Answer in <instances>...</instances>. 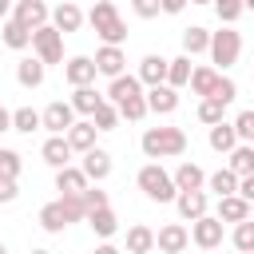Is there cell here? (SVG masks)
Masks as SVG:
<instances>
[{
  "label": "cell",
  "mask_w": 254,
  "mask_h": 254,
  "mask_svg": "<svg viewBox=\"0 0 254 254\" xmlns=\"http://www.w3.org/2000/svg\"><path fill=\"white\" fill-rule=\"evenodd\" d=\"M44 71H48V64H44L40 56L16 64V79H20V87H40V83H44Z\"/></svg>",
  "instance_id": "7402d4cb"
},
{
  "label": "cell",
  "mask_w": 254,
  "mask_h": 254,
  "mask_svg": "<svg viewBox=\"0 0 254 254\" xmlns=\"http://www.w3.org/2000/svg\"><path fill=\"white\" fill-rule=\"evenodd\" d=\"M230 171H234L238 179L254 175V143H238V147L230 151Z\"/></svg>",
  "instance_id": "f1b7e54d"
},
{
  "label": "cell",
  "mask_w": 254,
  "mask_h": 254,
  "mask_svg": "<svg viewBox=\"0 0 254 254\" xmlns=\"http://www.w3.org/2000/svg\"><path fill=\"white\" fill-rule=\"evenodd\" d=\"M222 115H226V103H222V99H214V95H206V99L198 103V119H202L206 127H214V123H222Z\"/></svg>",
  "instance_id": "8d00e7d4"
},
{
  "label": "cell",
  "mask_w": 254,
  "mask_h": 254,
  "mask_svg": "<svg viewBox=\"0 0 254 254\" xmlns=\"http://www.w3.org/2000/svg\"><path fill=\"white\" fill-rule=\"evenodd\" d=\"M32 48H36V56L44 64H60L64 60V32L56 24H44V28L32 32Z\"/></svg>",
  "instance_id": "5b68a950"
},
{
  "label": "cell",
  "mask_w": 254,
  "mask_h": 254,
  "mask_svg": "<svg viewBox=\"0 0 254 254\" xmlns=\"http://www.w3.org/2000/svg\"><path fill=\"white\" fill-rule=\"evenodd\" d=\"M147 107H151L155 115H171V111L179 107V87H171V83L151 87V91H147Z\"/></svg>",
  "instance_id": "5bb4252c"
},
{
  "label": "cell",
  "mask_w": 254,
  "mask_h": 254,
  "mask_svg": "<svg viewBox=\"0 0 254 254\" xmlns=\"http://www.w3.org/2000/svg\"><path fill=\"white\" fill-rule=\"evenodd\" d=\"M183 8H187V0H163V12H167V16H179Z\"/></svg>",
  "instance_id": "681fc988"
},
{
  "label": "cell",
  "mask_w": 254,
  "mask_h": 254,
  "mask_svg": "<svg viewBox=\"0 0 254 254\" xmlns=\"http://www.w3.org/2000/svg\"><path fill=\"white\" fill-rule=\"evenodd\" d=\"M40 155H44V163L56 167V171L67 167V163H71V143H67V135H52V139L40 147Z\"/></svg>",
  "instance_id": "9a60e30c"
},
{
  "label": "cell",
  "mask_w": 254,
  "mask_h": 254,
  "mask_svg": "<svg viewBox=\"0 0 254 254\" xmlns=\"http://www.w3.org/2000/svg\"><path fill=\"white\" fill-rule=\"evenodd\" d=\"M95 135H99V127H95L91 119H79V123L67 127V143H71V151H79V155L95 147Z\"/></svg>",
  "instance_id": "e0dca14e"
},
{
  "label": "cell",
  "mask_w": 254,
  "mask_h": 254,
  "mask_svg": "<svg viewBox=\"0 0 254 254\" xmlns=\"http://www.w3.org/2000/svg\"><path fill=\"white\" fill-rule=\"evenodd\" d=\"M218 218L238 226L242 218H250V202H246L242 194H222V198H218Z\"/></svg>",
  "instance_id": "ffe728a7"
},
{
  "label": "cell",
  "mask_w": 254,
  "mask_h": 254,
  "mask_svg": "<svg viewBox=\"0 0 254 254\" xmlns=\"http://www.w3.org/2000/svg\"><path fill=\"white\" fill-rule=\"evenodd\" d=\"M238 194H242L246 202H254V175H246V179H238Z\"/></svg>",
  "instance_id": "c3c4849f"
},
{
  "label": "cell",
  "mask_w": 254,
  "mask_h": 254,
  "mask_svg": "<svg viewBox=\"0 0 254 254\" xmlns=\"http://www.w3.org/2000/svg\"><path fill=\"white\" fill-rule=\"evenodd\" d=\"M95 67H99V75H107V79L123 75V67H127V56H123V48H119V44H103V48L95 52Z\"/></svg>",
  "instance_id": "8fae6325"
},
{
  "label": "cell",
  "mask_w": 254,
  "mask_h": 254,
  "mask_svg": "<svg viewBox=\"0 0 254 254\" xmlns=\"http://www.w3.org/2000/svg\"><path fill=\"white\" fill-rule=\"evenodd\" d=\"M83 175L87 179H95V183H103L107 175H111V155L103 151V147H91V151H83Z\"/></svg>",
  "instance_id": "2e32d148"
},
{
  "label": "cell",
  "mask_w": 254,
  "mask_h": 254,
  "mask_svg": "<svg viewBox=\"0 0 254 254\" xmlns=\"http://www.w3.org/2000/svg\"><path fill=\"white\" fill-rule=\"evenodd\" d=\"M99 103H107V99H103V95H99V91H95L91 83H87V87H75V91H71V107H75L79 115H87V119L95 115V107H99Z\"/></svg>",
  "instance_id": "d4e9b609"
},
{
  "label": "cell",
  "mask_w": 254,
  "mask_h": 254,
  "mask_svg": "<svg viewBox=\"0 0 254 254\" xmlns=\"http://www.w3.org/2000/svg\"><path fill=\"white\" fill-rule=\"evenodd\" d=\"M242 4H246V8H254V0H242Z\"/></svg>",
  "instance_id": "9f6ffc18"
},
{
  "label": "cell",
  "mask_w": 254,
  "mask_h": 254,
  "mask_svg": "<svg viewBox=\"0 0 254 254\" xmlns=\"http://www.w3.org/2000/svg\"><path fill=\"white\" fill-rule=\"evenodd\" d=\"M67 222H71V218H67V210H64V202H60V198H56V202H48V206L40 210V226H44L48 234H60Z\"/></svg>",
  "instance_id": "484cf974"
},
{
  "label": "cell",
  "mask_w": 254,
  "mask_h": 254,
  "mask_svg": "<svg viewBox=\"0 0 254 254\" xmlns=\"http://www.w3.org/2000/svg\"><path fill=\"white\" fill-rule=\"evenodd\" d=\"M95 75H99V67H95L91 56H71V60L64 64V79H67L71 87H87V83H95Z\"/></svg>",
  "instance_id": "ba28073f"
},
{
  "label": "cell",
  "mask_w": 254,
  "mask_h": 254,
  "mask_svg": "<svg viewBox=\"0 0 254 254\" xmlns=\"http://www.w3.org/2000/svg\"><path fill=\"white\" fill-rule=\"evenodd\" d=\"M234 250L254 254V218H242V222L234 226Z\"/></svg>",
  "instance_id": "74e56055"
},
{
  "label": "cell",
  "mask_w": 254,
  "mask_h": 254,
  "mask_svg": "<svg viewBox=\"0 0 254 254\" xmlns=\"http://www.w3.org/2000/svg\"><path fill=\"white\" fill-rule=\"evenodd\" d=\"M48 4L44 0H16V8H12V20H20L28 32H36V28H44L48 24Z\"/></svg>",
  "instance_id": "30bf717a"
},
{
  "label": "cell",
  "mask_w": 254,
  "mask_h": 254,
  "mask_svg": "<svg viewBox=\"0 0 254 254\" xmlns=\"http://www.w3.org/2000/svg\"><path fill=\"white\" fill-rule=\"evenodd\" d=\"M12 12V0H0V16H8Z\"/></svg>",
  "instance_id": "f5cc1de1"
},
{
  "label": "cell",
  "mask_w": 254,
  "mask_h": 254,
  "mask_svg": "<svg viewBox=\"0 0 254 254\" xmlns=\"http://www.w3.org/2000/svg\"><path fill=\"white\" fill-rule=\"evenodd\" d=\"M234 131L242 143H254V111H238L234 115Z\"/></svg>",
  "instance_id": "7bdbcfd3"
},
{
  "label": "cell",
  "mask_w": 254,
  "mask_h": 254,
  "mask_svg": "<svg viewBox=\"0 0 254 254\" xmlns=\"http://www.w3.org/2000/svg\"><path fill=\"white\" fill-rule=\"evenodd\" d=\"M238 56H242V36L226 24L222 32H210V60L218 64V67H230V64H238Z\"/></svg>",
  "instance_id": "277c9868"
},
{
  "label": "cell",
  "mask_w": 254,
  "mask_h": 254,
  "mask_svg": "<svg viewBox=\"0 0 254 254\" xmlns=\"http://www.w3.org/2000/svg\"><path fill=\"white\" fill-rule=\"evenodd\" d=\"M87 226H91L99 238H111V234L119 230V218H115V210H111V206H99V210H91V214H87Z\"/></svg>",
  "instance_id": "4316f807"
},
{
  "label": "cell",
  "mask_w": 254,
  "mask_h": 254,
  "mask_svg": "<svg viewBox=\"0 0 254 254\" xmlns=\"http://www.w3.org/2000/svg\"><path fill=\"white\" fill-rule=\"evenodd\" d=\"M91 4H95V0H91Z\"/></svg>",
  "instance_id": "94428289"
},
{
  "label": "cell",
  "mask_w": 254,
  "mask_h": 254,
  "mask_svg": "<svg viewBox=\"0 0 254 254\" xmlns=\"http://www.w3.org/2000/svg\"><path fill=\"white\" fill-rule=\"evenodd\" d=\"M135 183H139V190L151 198V202H175L179 198V187H175V175H167L159 163H147V167H139V175H135Z\"/></svg>",
  "instance_id": "3957f363"
},
{
  "label": "cell",
  "mask_w": 254,
  "mask_h": 254,
  "mask_svg": "<svg viewBox=\"0 0 254 254\" xmlns=\"http://www.w3.org/2000/svg\"><path fill=\"white\" fill-rule=\"evenodd\" d=\"M234 95H238V83H234L230 75H218V83H214V99H222V103H234Z\"/></svg>",
  "instance_id": "ee69618b"
},
{
  "label": "cell",
  "mask_w": 254,
  "mask_h": 254,
  "mask_svg": "<svg viewBox=\"0 0 254 254\" xmlns=\"http://www.w3.org/2000/svg\"><path fill=\"white\" fill-rule=\"evenodd\" d=\"M190 71H194V67H190V56L183 52V56L171 60V67H167V83H171V87H187V83H190Z\"/></svg>",
  "instance_id": "1f68e13d"
},
{
  "label": "cell",
  "mask_w": 254,
  "mask_h": 254,
  "mask_svg": "<svg viewBox=\"0 0 254 254\" xmlns=\"http://www.w3.org/2000/svg\"><path fill=\"white\" fill-rule=\"evenodd\" d=\"M183 52H187V56L210 52V32H206V28H198V24H194V28H187V32H183Z\"/></svg>",
  "instance_id": "4dcf8cb0"
},
{
  "label": "cell",
  "mask_w": 254,
  "mask_h": 254,
  "mask_svg": "<svg viewBox=\"0 0 254 254\" xmlns=\"http://www.w3.org/2000/svg\"><path fill=\"white\" fill-rule=\"evenodd\" d=\"M20 155L16 151H8V147H0V179H20Z\"/></svg>",
  "instance_id": "60d3db41"
},
{
  "label": "cell",
  "mask_w": 254,
  "mask_h": 254,
  "mask_svg": "<svg viewBox=\"0 0 254 254\" xmlns=\"http://www.w3.org/2000/svg\"><path fill=\"white\" fill-rule=\"evenodd\" d=\"M210 4H214V12H218V20H222V24H234V20L246 12V4H242V0H210Z\"/></svg>",
  "instance_id": "ab89813d"
},
{
  "label": "cell",
  "mask_w": 254,
  "mask_h": 254,
  "mask_svg": "<svg viewBox=\"0 0 254 254\" xmlns=\"http://www.w3.org/2000/svg\"><path fill=\"white\" fill-rule=\"evenodd\" d=\"M83 202H87V214H91V210L107 206V190H99V187H87V190H83Z\"/></svg>",
  "instance_id": "bcb514c9"
},
{
  "label": "cell",
  "mask_w": 254,
  "mask_h": 254,
  "mask_svg": "<svg viewBox=\"0 0 254 254\" xmlns=\"http://www.w3.org/2000/svg\"><path fill=\"white\" fill-rule=\"evenodd\" d=\"M20 194V187H16V179H0V202H12Z\"/></svg>",
  "instance_id": "7dc6e473"
},
{
  "label": "cell",
  "mask_w": 254,
  "mask_h": 254,
  "mask_svg": "<svg viewBox=\"0 0 254 254\" xmlns=\"http://www.w3.org/2000/svg\"><path fill=\"white\" fill-rule=\"evenodd\" d=\"M131 95H143V79H139V75H115L111 87H107V99H111V103H123V99H131Z\"/></svg>",
  "instance_id": "44dd1931"
},
{
  "label": "cell",
  "mask_w": 254,
  "mask_h": 254,
  "mask_svg": "<svg viewBox=\"0 0 254 254\" xmlns=\"http://www.w3.org/2000/svg\"><path fill=\"white\" fill-rule=\"evenodd\" d=\"M210 147H214L218 155H230V151L238 147V131H234V123H226V119L214 123V127H210Z\"/></svg>",
  "instance_id": "603a6c76"
},
{
  "label": "cell",
  "mask_w": 254,
  "mask_h": 254,
  "mask_svg": "<svg viewBox=\"0 0 254 254\" xmlns=\"http://www.w3.org/2000/svg\"><path fill=\"white\" fill-rule=\"evenodd\" d=\"M119 107V119H131V123H139L151 107H147V95H131V99H123V103H115Z\"/></svg>",
  "instance_id": "d590c367"
},
{
  "label": "cell",
  "mask_w": 254,
  "mask_h": 254,
  "mask_svg": "<svg viewBox=\"0 0 254 254\" xmlns=\"http://www.w3.org/2000/svg\"><path fill=\"white\" fill-rule=\"evenodd\" d=\"M167 67H171V60H163V56H143L139 60V79L147 83V87H159V83H167Z\"/></svg>",
  "instance_id": "4fadbf2b"
},
{
  "label": "cell",
  "mask_w": 254,
  "mask_h": 254,
  "mask_svg": "<svg viewBox=\"0 0 254 254\" xmlns=\"http://www.w3.org/2000/svg\"><path fill=\"white\" fill-rule=\"evenodd\" d=\"M0 131H12V111H4V103H0Z\"/></svg>",
  "instance_id": "816d5d0a"
},
{
  "label": "cell",
  "mask_w": 254,
  "mask_h": 254,
  "mask_svg": "<svg viewBox=\"0 0 254 254\" xmlns=\"http://www.w3.org/2000/svg\"><path fill=\"white\" fill-rule=\"evenodd\" d=\"M0 254H8V246H4V242H0Z\"/></svg>",
  "instance_id": "6f0895ef"
},
{
  "label": "cell",
  "mask_w": 254,
  "mask_h": 254,
  "mask_svg": "<svg viewBox=\"0 0 254 254\" xmlns=\"http://www.w3.org/2000/svg\"><path fill=\"white\" fill-rule=\"evenodd\" d=\"M155 246H159L163 254H183V250L190 246V230H187L183 222H167V226L155 234Z\"/></svg>",
  "instance_id": "9c48e42d"
},
{
  "label": "cell",
  "mask_w": 254,
  "mask_h": 254,
  "mask_svg": "<svg viewBox=\"0 0 254 254\" xmlns=\"http://www.w3.org/2000/svg\"><path fill=\"white\" fill-rule=\"evenodd\" d=\"M40 115H44V131H52V135H67V127L75 123V107H71V99H67V103L56 99V103H48Z\"/></svg>",
  "instance_id": "52a82bcc"
},
{
  "label": "cell",
  "mask_w": 254,
  "mask_h": 254,
  "mask_svg": "<svg viewBox=\"0 0 254 254\" xmlns=\"http://www.w3.org/2000/svg\"><path fill=\"white\" fill-rule=\"evenodd\" d=\"M4 44H8L12 52H24V48L32 44V32H28L20 20H8V24H4Z\"/></svg>",
  "instance_id": "836d02e7"
},
{
  "label": "cell",
  "mask_w": 254,
  "mask_h": 254,
  "mask_svg": "<svg viewBox=\"0 0 254 254\" xmlns=\"http://www.w3.org/2000/svg\"><path fill=\"white\" fill-rule=\"evenodd\" d=\"M190 242L202 246V250L222 246V218H218V214H202V218H194V222H190Z\"/></svg>",
  "instance_id": "8992f818"
},
{
  "label": "cell",
  "mask_w": 254,
  "mask_h": 254,
  "mask_svg": "<svg viewBox=\"0 0 254 254\" xmlns=\"http://www.w3.org/2000/svg\"><path fill=\"white\" fill-rule=\"evenodd\" d=\"M52 24L67 36V32H79V24H83V12H79V4H71V0H64L60 8H52Z\"/></svg>",
  "instance_id": "d6986e66"
},
{
  "label": "cell",
  "mask_w": 254,
  "mask_h": 254,
  "mask_svg": "<svg viewBox=\"0 0 254 254\" xmlns=\"http://www.w3.org/2000/svg\"><path fill=\"white\" fill-rule=\"evenodd\" d=\"M187 151V131L183 127H147L143 131V155L147 159H171Z\"/></svg>",
  "instance_id": "6da1fadb"
},
{
  "label": "cell",
  "mask_w": 254,
  "mask_h": 254,
  "mask_svg": "<svg viewBox=\"0 0 254 254\" xmlns=\"http://www.w3.org/2000/svg\"><path fill=\"white\" fill-rule=\"evenodd\" d=\"M40 127H44V115H40V111H32V107H16V111H12V131L32 135V131H40Z\"/></svg>",
  "instance_id": "d6a6232c"
},
{
  "label": "cell",
  "mask_w": 254,
  "mask_h": 254,
  "mask_svg": "<svg viewBox=\"0 0 254 254\" xmlns=\"http://www.w3.org/2000/svg\"><path fill=\"white\" fill-rule=\"evenodd\" d=\"M151 250H155V230L143 226V222L131 226L127 230V254H151Z\"/></svg>",
  "instance_id": "83f0119b"
},
{
  "label": "cell",
  "mask_w": 254,
  "mask_h": 254,
  "mask_svg": "<svg viewBox=\"0 0 254 254\" xmlns=\"http://www.w3.org/2000/svg\"><path fill=\"white\" fill-rule=\"evenodd\" d=\"M250 218H254V202H250Z\"/></svg>",
  "instance_id": "680465c9"
},
{
  "label": "cell",
  "mask_w": 254,
  "mask_h": 254,
  "mask_svg": "<svg viewBox=\"0 0 254 254\" xmlns=\"http://www.w3.org/2000/svg\"><path fill=\"white\" fill-rule=\"evenodd\" d=\"M218 75H222V71H214V67H194V71H190V91H194V95H202V99H206V95H214Z\"/></svg>",
  "instance_id": "f546056e"
},
{
  "label": "cell",
  "mask_w": 254,
  "mask_h": 254,
  "mask_svg": "<svg viewBox=\"0 0 254 254\" xmlns=\"http://www.w3.org/2000/svg\"><path fill=\"white\" fill-rule=\"evenodd\" d=\"M190 4H210V0H190Z\"/></svg>",
  "instance_id": "db71d44e"
},
{
  "label": "cell",
  "mask_w": 254,
  "mask_h": 254,
  "mask_svg": "<svg viewBox=\"0 0 254 254\" xmlns=\"http://www.w3.org/2000/svg\"><path fill=\"white\" fill-rule=\"evenodd\" d=\"M91 123H95L99 131H115V123H119V107H115V103H99L95 115H91Z\"/></svg>",
  "instance_id": "f35d334b"
},
{
  "label": "cell",
  "mask_w": 254,
  "mask_h": 254,
  "mask_svg": "<svg viewBox=\"0 0 254 254\" xmlns=\"http://www.w3.org/2000/svg\"><path fill=\"white\" fill-rule=\"evenodd\" d=\"M175 206H179V214H183L187 222H194V218L206 214V190H179Z\"/></svg>",
  "instance_id": "ac0fdd59"
},
{
  "label": "cell",
  "mask_w": 254,
  "mask_h": 254,
  "mask_svg": "<svg viewBox=\"0 0 254 254\" xmlns=\"http://www.w3.org/2000/svg\"><path fill=\"white\" fill-rule=\"evenodd\" d=\"M202 183H206V175H202V167L198 163H179V171H175V187L179 190H202Z\"/></svg>",
  "instance_id": "cb8c5ba5"
},
{
  "label": "cell",
  "mask_w": 254,
  "mask_h": 254,
  "mask_svg": "<svg viewBox=\"0 0 254 254\" xmlns=\"http://www.w3.org/2000/svg\"><path fill=\"white\" fill-rule=\"evenodd\" d=\"M91 254H123V250H119V246H111V242H107V238H103V242H99V246H95V250H91Z\"/></svg>",
  "instance_id": "f907efd6"
},
{
  "label": "cell",
  "mask_w": 254,
  "mask_h": 254,
  "mask_svg": "<svg viewBox=\"0 0 254 254\" xmlns=\"http://www.w3.org/2000/svg\"><path fill=\"white\" fill-rule=\"evenodd\" d=\"M238 254H242V250H238Z\"/></svg>",
  "instance_id": "91938a15"
},
{
  "label": "cell",
  "mask_w": 254,
  "mask_h": 254,
  "mask_svg": "<svg viewBox=\"0 0 254 254\" xmlns=\"http://www.w3.org/2000/svg\"><path fill=\"white\" fill-rule=\"evenodd\" d=\"M32 254H52V250H32Z\"/></svg>",
  "instance_id": "11a10c76"
},
{
  "label": "cell",
  "mask_w": 254,
  "mask_h": 254,
  "mask_svg": "<svg viewBox=\"0 0 254 254\" xmlns=\"http://www.w3.org/2000/svg\"><path fill=\"white\" fill-rule=\"evenodd\" d=\"M87 183H91V179L83 175V167H71V163H67V167L56 171V190H60V194H83Z\"/></svg>",
  "instance_id": "7c38bea8"
},
{
  "label": "cell",
  "mask_w": 254,
  "mask_h": 254,
  "mask_svg": "<svg viewBox=\"0 0 254 254\" xmlns=\"http://www.w3.org/2000/svg\"><path fill=\"white\" fill-rule=\"evenodd\" d=\"M87 24L95 28V36H99L103 44H123V40H127V24L119 20V8H115L111 0H95L91 12H87Z\"/></svg>",
  "instance_id": "7a4b0ae2"
},
{
  "label": "cell",
  "mask_w": 254,
  "mask_h": 254,
  "mask_svg": "<svg viewBox=\"0 0 254 254\" xmlns=\"http://www.w3.org/2000/svg\"><path fill=\"white\" fill-rule=\"evenodd\" d=\"M60 202H64V210H67L71 222L87 218V202H83V194H60Z\"/></svg>",
  "instance_id": "b9f144b4"
},
{
  "label": "cell",
  "mask_w": 254,
  "mask_h": 254,
  "mask_svg": "<svg viewBox=\"0 0 254 254\" xmlns=\"http://www.w3.org/2000/svg\"><path fill=\"white\" fill-rule=\"evenodd\" d=\"M206 183H210V190H214L218 198H222V194H238V175H234L230 167H222V171H214V175H210Z\"/></svg>",
  "instance_id": "e575fe53"
},
{
  "label": "cell",
  "mask_w": 254,
  "mask_h": 254,
  "mask_svg": "<svg viewBox=\"0 0 254 254\" xmlns=\"http://www.w3.org/2000/svg\"><path fill=\"white\" fill-rule=\"evenodd\" d=\"M131 8H135L139 20H155L163 12V0H131Z\"/></svg>",
  "instance_id": "f6af8a7d"
}]
</instances>
